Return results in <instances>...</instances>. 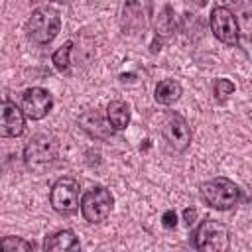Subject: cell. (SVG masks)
<instances>
[{
    "mask_svg": "<svg viewBox=\"0 0 252 252\" xmlns=\"http://www.w3.org/2000/svg\"><path fill=\"white\" fill-rule=\"evenodd\" d=\"M61 30V18L59 14L49 6H39L32 12V16L26 22V35L35 45H47L51 43Z\"/></svg>",
    "mask_w": 252,
    "mask_h": 252,
    "instance_id": "obj_1",
    "label": "cell"
},
{
    "mask_svg": "<svg viewBox=\"0 0 252 252\" xmlns=\"http://www.w3.org/2000/svg\"><path fill=\"white\" fill-rule=\"evenodd\" d=\"M201 199L217 211H230L240 203V187L228 177H215L201 185Z\"/></svg>",
    "mask_w": 252,
    "mask_h": 252,
    "instance_id": "obj_2",
    "label": "cell"
},
{
    "mask_svg": "<svg viewBox=\"0 0 252 252\" xmlns=\"http://www.w3.org/2000/svg\"><path fill=\"white\" fill-rule=\"evenodd\" d=\"M193 246L203 252H224L230 246L228 228L215 219L203 220L193 232Z\"/></svg>",
    "mask_w": 252,
    "mask_h": 252,
    "instance_id": "obj_3",
    "label": "cell"
},
{
    "mask_svg": "<svg viewBox=\"0 0 252 252\" xmlns=\"http://www.w3.org/2000/svg\"><path fill=\"white\" fill-rule=\"evenodd\" d=\"M79 205H81V215L89 224H100L102 220L108 219L112 205H114V197L110 189L96 185L83 195Z\"/></svg>",
    "mask_w": 252,
    "mask_h": 252,
    "instance_id": "obj_4",
    "label": "cell"
},
{
    "mask_svg": "<svg viewBox=\"0 0 252 252\" xmlns=\"http://www.w3.org/2000/svg\"><path fill=\"white\" fill-rule=\"evenodd\" d=\"M79 197H81V185L75 177H59L49 191V203L55 213L59 215H73L79 209Z\"/></svg>",
    "mask_w": 252,
    "mask_h": 252,
    "instance_id": "obj_5",
    "label": "cell"
},
{
    "mask_svg": "<svg viewBox=\"0 0 252 252\" xmlns=\"http://www.w3.org/2000/svg\"><path fill=\"white\" fill-rule=\"evenodd\" d=\"M59 146L57 142L47 134H35L30 138V142L24 148V161L32 169L45 167L57 159Z\"/></svg>",
    "mask_w": 252,
    "mask_h": 252,
    "instance_id": "obj_6",
    "label": "cell"
},
{
    "mask_svg": "<svg viewBox=\"0 0 252 252\" xmlns=\"http://www.w3.org/2000/svg\"><path fill=\"white\" fill-rule=\"evenodd\" d=\"M211 32L224 45H238L240 41V26L234 12L226 6H217L211 12Z\"/></svg>",
    "mask_w": 252,
    "mask_h": 252,
    "instance_id": "obj_7",
    "label": "cell"
},
{
    "mask_svg": "<svg viewBox=\"0 0 252 252\" xmlns=\"http://www.w3.org/2000/svg\"><path fill=\"white\" fill-rule=\"evenodd\" d=\"M161 134H163L167 146L175 152H185L191 144V126L179 112L169 110L165 114L163 124H161Z\"/></svg>",
    "mask_w": 252,
    "mask_h": 252,
    "instance_id": "obj_8",
    "label": "cell"
},
{
    "mask_svg": "<svg viewBox=\"0 0 252 252\" xmlns=\"http://www.w3.org/2000/svg\"><path fill=\"white\" fill-rule=\"evenodd\" d=\"M20 108H22V112H24L26 118H30V120H41L53 108V96H51V93L47 89L32 87V89H28V91L22 93Z\"/></svg>",
    "mask_w": 252,
    "mask_h": 252,
    "instance_id": "obj_9",
    "label": "cell"
},
{
    "mask_svg": "<svg viewBox=\"0 0 252 252\" xmlns=\"http://www.w3.org/2000/svg\"><path fill=\"white\" fill-rule=\"evenodd\" d=\"M26 130V116L12 100H0V138H20Z\"/></svg>",
    "mask_w": 252,
    "mask_h": 252,
    "instance_id": "obj_10",
    "label": "cell"
},
{
    "mask_svg": "<svg viewBox=\"0 0 252 252\" xmlns=\"http://www.w3.org/2000/svg\"><path fill=\"white\" fill-rule=\"evenodd\" d=\"M79 126L83 132H87L91 138L94 140H110L114 134V128L110 126V122L98 112V110H87L79 116Z\"/></svg>",
    "mask_w": 252,
    "mask_h": 252,
    "instance_id": "obj_11",
    "label": "cell"
},
{
    "mask_svg": "<svg viewBox=\"0 0 252 252\" xmlns=\"http://www.w3.org/2000/svg\"><path fill=\"white\" fill-rule=\"evenodd\" d=\"M75 248H79V238L69 228L57 230V232L45 236V240H43V250H47V252H65V250H75Z\"/></svg>",
    "mask_w": 252,
    "mask_h": 252,
    "instance_id": "obj_12",
    "label": "cell"
},
{
    "mask_svg": "<svg viewBox=\"0 0 252 252\" xmlns=\"http://www.w3.org/2000/svg\"><path fill=\"white\" fill-rule=\"evenodd\" d=\"M181 96V85L175 81V79H163L156 85V91H154V98L158 104H163V106H169L173 102H177Z\"/></svg>",
    "mask_w": 252,
    "mask_h": 252,
    "instance_id": "obj_13",
    "label": "cell"
},
{
    "mask_svg": "<svg viewBox=\"0 0 252 252\" xmlns=\"http://www.w3.org/2000/svg\"><path fill=\"white\" fill-rule=\"evenodd\" d=\"M122 28L128 32L144 30V10L138 0H126L122 8Z\"/></svg>",
    "mask_w": 252,
    "mask_h": 252,
    "instance_id": "obj_14",
    "label": "cell"
},
{
    "mask_svg": "<svg viewBox=\"0 0 252 252\" xmlns=\"http://www.w3.org/2000/svg\"><path fill=\"white\" fill-rule=\"evenodd\" d=\"M106 120L110 122V126L116 130H126V126L130 124V106L124 100H112L106 106Z\"/></svg>",
    "mask_w": 252,
    "mask_h": 252,
    "instance_id": "obj_15",
    "label": "cell"
},
{
    "mask_svg": "<svg viewBox=\"0 0 252 252\" xmlns=\"http://www.w3.org/2000/svg\"><path fill=\"white\" fill-rule=\"evenodd\" d=\"M175 12L169 4H165L161 8V12L156 16L154 20V32H156V37H169L175 33Z\"/></svg>",
    "mask_w": 252,
    "mask_h": 252,
    "instance_id": "obj_16",
    "label": "cell"
},
{
    "mask_svg": "<svg viewBox=\"0 0 252 252\" xmlns=\"http://www.w3.org/2000/svg\"><path fill=\"white\" fill-rule=\"evenodd\" d=\"M71 49H73V41H67V43H63L57 51H53L51 63L55 65L57 71H61V73H67V71H69V65H71V61H69Z\"/></svg>",
    "mask_w": 252,
    "mask_h": 252,
    "instance_id": "obj_17",
    "label": "cell"
},
{
    "mask_svg": "<svg viewBox=\"0 0 252 252\" xmlns=\"http://www.w3.org/2000/svg\"><path fill=\"white\" fill-rule=\"evenodd\" d=\"M33 244L20 238V236H4L0 238V250L2 252H26V250H32Z\"/></svg>",
    "mask_w": 252,
    "mask_h": 252,
    "instance_id": "obj_18",
    "label": "cell"
},
{
    "mask_svg": "<svg viewBox=\"0 0 252 252\" xmlns=\"http://www.w3.org/2000/svg\"><path fill=\"white\" fill-rule=\"evenodd\" d=\"M234 89H236V85L230 79H217L215 85H213V94L219 102H224L234 93Z\"/></svg>",
    "mask_w": 252,
    "mask_h": 252,
    "instance_id": "obj_19",
    "label": "cell"
},
{
    "mask_svg": "<svg viewBox=\"0 0 252 252\" xmlns=\"http://www.w3.org/2000/svg\"><path fill=\"white\" fill-rule=\"evenodd\" d=\"M161 224H163L165 228H169V230L177 226V215H175L173 209H167V211L161 215Z\"/></svg>",
    "mask_w": 252,
    "mask_h": 252,
    "instance_id": "obj_20",
    "label": "cell"
},
{
    "mask_svg": "<svg viewBox=\"0 0 252 252\" xmlns=\"http://www.w3.org/2000/svg\"><path fill=\"white\" fill-rule=\"evenodd\" d=\"M183 220H185L187 226H191V224L197 220V209H193V207L185 209V211H183Z\"/></svg>",
    "mask_w": 252,
    "mask_h": 252,
    "instance_id": "obj_21",
    "label": "cell"
},
{
    "mask_svg": "<svg viewBox=\"0 0 252 252\" xmlns=\"http://www.w3.org/2000/svg\"><path fill=\"white\" fill-rule=\"evenodd\" d=\"M226 2H236V0H226Z\"/></svg>",
    "mask_w": 252,
    "mask_h": 252,
    "instance_id": "obj_22",
    "label": "cell"
}]
</instances>
